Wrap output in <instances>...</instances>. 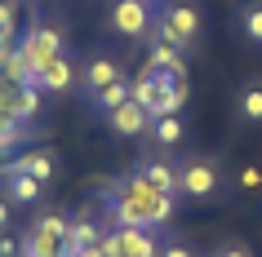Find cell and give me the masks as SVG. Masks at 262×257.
Wrapping results in <instances>:
<instances>
[{
  "instance_id": "cell-1",
  "label": "cell",
  "mask_w": 262,
  "mask_h": 257,
  "mask_svg": "<svg viewBox=\"0 0 262 257\" xmlns=\"http://www.w3.org/2000/svg\"><path fill=\"white\" fill-rule=\"evenodd\" d=\"M173 200L169 191L151 186L147 177H124L111 186V213H116V226H165L173 217Z\"/></svg>"
},
{
  "instance_id": "cell-2",
  "label": "cell",
  "mask_w": 262,
  "mask_h": 257,
  "mask_svg": "<svg viewBox=\"0 0 262 257\" xmlns=\"http://www.w3.org/2000/svg\"><path fill=\"white\" fill-rule=\"evenodd\" d=\"M156 36L169 44H191L200 36V14H195V5H165V14L156 22Z\"/></svg>"
},
{
  "instance_id": "cell-3",
  "label": "cell",
  "mask_w": 262,
  "mask_h": 257,
  "mask_svg": "<svg viewBox=\"0 0 262 257\" xmlns=\"http://www.w3.org/2000/svg\"><path fill=\"white\" fill-rule=\"evenodd\" d=\"M23 58L31 62V71H45L54 58H62V31L58 27H49V22H36V27L23 36Z\"/></svg>"
},
{
  "instance_id": "cell-4",
  "label": "cell",
  "mask_w": 262,
  "mask_h": 257,
  "mask_svg": "<svg viewBox=\"0 0 262 257\" xmlns=\"http://www.w3.org/2000/svg\"><path fill=\"white\" fill-rule=\"evenodd\" d=\"M178 182H182V195H191V200H205L218 191V169L209 160H191L178 169Z\"/></svg>"
},
{
  "instance_id": "cell-5",
  "label": "cell",
  "mask_w": 262,
  "mask_h": 257,
  "mask_svg": "<svg viewBox=\"0 0 262 257\" xmlns=\"http://www.w3.org/2000/svg\"><path fill=\"white\" fill-rule=\"evenodd\" d=\"M147 22H151V14H147V0H116L111 5V27H116V36H142L147 31Z\"/></svg>"
},
{
  "instance_id": "cell-6",
  "label": "cell",
  "mask_w": 262,
  "mask_h": 257,
  "mask_svg": "<svg viewBox=\"0 0 262 257\" xmlns=\"http://www.w3.org/2000/svg\"><path fill=\"white\" fill-rule=\"evenodd\" d=\"M116 244H120L124 257H160L151 226H116Z\"/></svg>"
},
{
  "instance_id": "cell-7",
  "label": "cell",
  "mask_w": 262,
  "mask_h": 257,
  "mask_svg": "<svg viewBox=\"0 0 262 257\" xmlns=\"http://www.w3.org/2000/svg\"><path fill=\"white\" fill-rule=\"evenodd\" d=\"M147 107H138V102H124V107L107 111V124H111V133H120V137H138L147 133Z\"/></svg>"
},
{
  "instance_id": "cell-8",
  "label": "cell",
  "mask_w": 262,
  "mask_h": 257,
  "mask_svg": "<svg viewBox=\"0 0 262 257\" xmlns=\"http://www.w3.org/2000/svg\"><path fill=\"white\" fill-rule=\"evenodd\" d=\"M5 173H31V177H40V182H54L58 177V160L49 155V151H31V155H23V160L5 164Z\"/></svg>"
},
{
  "instance_id": "cell-9",
  "label": "cell",
  "mask_w": 262,
  "mask_h": 257,
  "mask_svg": "<svg viewBox=\"0 0 262 257\" xmlns=\"http://www.w3.org/2000/svg\"><path fill=\"white\" fill-rule=\"evenodd\" d=\"M147 67H156V71H173V76H182V71H187V62H182V49H178V44H169V40H160V36H156L151 54H147Z\"/></svg>"
},
{
  "instance_id": "cell-10",
  "label": "cell",
  "mask_w": 262,
  "mask_h": 257,
  "mask_svg": "<svg viewBox=\"0 0 262 257\" xmlns=\"http://www.w3.org/2000/svg\"><path fill=\"white\" fill-rule=\"evenodd\" d=\"M40 177H31V173H5V191H9V200L14 204H36L40 200Z\"/></svg>"
},
{
  "instance_id": "cell-11",
  "label": "cell",
  "mask_w": 262,
  "mask_h": 257,
  "mask_svg": "<svg viewBox=\"0 0 262 257\" xmlns=\"http://www.w3.org/2000/svg\"><path fill=\"white\" fill-rule=\"evenodd\" d=\"M84 89H89V98L98 94V89H107L111 80H120V67H116V62H111V58H94V62H89V67H84Z\"/></svg>"
},
{
  "instance_id": "cell-12",
  "label": "cell",
  "mask_w": 262,
  "mask_h": 257,
  "mask_svg": "<svg viewBox=\"0 0 262 257\" xmlns=\"http://www.w3.org/2000/svg\"><path fill=\"white\" fill-rule=\"evenodd\" d=\"M71 80H76V67H71L67 58H54V62L40 71V89L45 94H62V89H71Z\"/></svg>"
},
{
  "instance_id": "cell-13",
  "label": "cell",
  "mask_w": 262,
  "mask_h": 257,
  "mask_svg": "<svg viewBox=\"0 0 262 257\" xmlns=\"http://www.w3.org/2000/svg\"><path fill=\"white\" fill-rule=\"evenodd\" d=\"M142 177L151 182V186H160V191H169V195H182V182H178V169H169L165 160H151L147 169H142Z\"/></svg>"
},
{
  "instance_id": "cell-14",
  "label": "cell",
  "mask_w": 262,
  "mask_h": 257,
  "mask_svg": "<svg viewBox=\"0 0 262 257\" xmlns=\"http://www.w3.org/2000/svg\"><path fill=\"white\" fill-rule=\"evenodd\" d=\"M36 235H45V240H58V244H67V230H71V222L62 213H40L36 217Z\"/></svg>"
},
{
  "instance_id": "cell-15",
  "label": "cell",
  "mask_w": 262,
  "mask_h": 257,
  "mask_svg": "<svg viewBox=\"0 0 262 257\" xmlns=\"http://www.w3.org/2000/svg\"><path fill=\"white\" fill-rule=\"evenodd\" d=\"M124 102H129V80H124V76L94 94V107H102V111H116V107H124Z\"/></svg>"
},
{
  "instance_id": "cell-16",
  "label": "cell",
  "mask_w": 262,
  "mask_h": 257,
  "mask_svg": "<svg viewBox=\"0 0 262 257\" xmlns=\"http://www.w3.org/2000/svg\"><path fill=\"white\" fill-rule=\"evenodd\" d=\"M151 133L160 147H178V137H182V120L178 115H160V120H151Z\"/></svg>"
},
{
  "instance_id": "cell-17",
  "label": "cell",
  "mask_w": 262,
  "mask_h": 257,
  "mask_svg": "<svg viewBox=\"0 0 262 257\" xmlns=\"http://www.w3.org/2000/svg\"><path fill=\"white\" fill-rule=\"evenodd\" d=\"M240 115L245 120H262V84H249L240 94Z\"/></svg>"
},
{
  "instance_id": "cell-18",
  "label": "cell",
  "mask_w": 262,
  "mask_h": 257,
  "mask_svg": "<svg viewBox=\"0 0 262 257\" xmlns=\"http://www.w3.org/2000/svg\"><path fill=\"white\" fill-rule=\"evenodd\" d=\"M18 142H23V124H18V120H0V155L14 151Z\"/></svg>"
},
{
  "instance_id": "cell-19",
  "label": "cell",
  "mask_w": 262,
  "mask_h": 257,
  "mask_svg": "<svg viewBox=\"0 0 262 257\" xmlns=\"http://www.w3.org/2000/svg\"><path fill=\"white\" fill-rule=\"evenodd\" d=\"M245 36L253 44H262V9H245Z\"/></svg>"
},
{
  "instance_id": "cell-20",
  "label": "cell",
  "mask_w": 262,
  "mask_h": 257,
  "mask_svg": "<svg viewBox=\"0 0 262 257\" xmlns=\"http://www.w3.org/2000/svg\"><path fill=\"white\" fill-rule=\"evenodd\" d=\"M240 186H245V191H258L262 186V169H258V164H245V169H240Z\"/></svg>"
},
{
  "instance_id": "cell-21",
  "label": "cell",
  "mask_w": 262,
  "mask_h": 257,
  "mask_svg": "<svg viewBox=\"0 0 262 257\" xmlns=\"http://www.w3.org/2000/svg\"><path fill=\"white\" fill-rule=\"evenodd\" d=\"M14 27H18L14 5H9V0H0V31H5V36H14Z\"/></svg>"
},
{
  "instance_id": "cell-22",
  "label": "cell",
  "mask_w": 262,
  "mask_h": 257,
  "mask_svg": "<svg viewBox=\"0 0 262 257\" xmlns=\"http://www.w3.org/2000/svg\"><path fill=\"white\" fill-rule=\"evenodd\" d=\"M14 253H23V244H18L14 235H5V230H0V257H14Z\"/></svg>"
},
{
  "instance_id": "cell-23",
  "label": "cell",
  "mask_w": 262,
  "mask_h": 257,
  "mask_svg": "<svg viewBox=\"0 0 262 257\" xmlns=\"http://www.w3.org/2000/svg\"><path fill=\"white\" fill-rule=\"evenodd\" d=\"M160 257H195L191 248H182V244H173V248H160Z\"/></svg>"
},
{
  "instance_id": "cell-24",
  "label": "cell",
  "mask_w": 262,
  "mask_h": 257,
  "mask_svg": "<svg viewBox=\"0 0 262 257\" xmlns=\"http://www.w3.org/2000/svg\"><path fill=\"white\" fill-rule=\"evenodd\" d=\"M14 54V40H9V36H5V31H0V67H5V58Z\"/></svg>"
},
{
  "instance_id": "cell-25",
  "label": "cell",
  "mask_w": 262,
  "mask_h": 257,
  "mask_svg": "<svg viewBox=\"0 0 262 257\" xmlns=\"http://www.w3.org/2000/svg\"><path fill=\"white\" fill-rule=\"evenodd\" d=\"M5 226H9V204L0 200V230H5Z\"/></svg>"
},
{
  "instance_id": "cell-26",
  "label": "cell",
  "mask_w": 262,
  "mask_h": 257,
  "mask_svg": "<svg viewBox=\"0 0 262 257\" xmlns=\"http://www.w3.org/2000/svg\"><path fill=\"white\" fill-rule=\"evenodd\" d=\"M218 257H245V248H222Z\"/></svg>"
},
{
  "instance_id": "cell-27",
  "label": "cell",
  "mask_w": 262,
  "mask_h": 257,
  "mask_svg": "<svg viewBox=\"0 0 262 257\" xmlns=\"http://www.w3.org/2000/svg\"><path fill=\"white\" fill-rule=\"evenodd\" d=\"M80 257H102V248H84V253Z\"/></svg>"
},
{
  "instance_id": "cell-28",
  "label": "cell",
  "mask_w": 262,
  "mask_h": 257,
  "mask_svg": "<svg viewBox=\"0 0 262 257\" xmlns=\"http://www.w3.org/2000/svg\"><path fill=\"white\" fill-rule=\"evenodd\" d=\"M14 257H31V253H14Z\"/></svg>"
}]
</instances>
